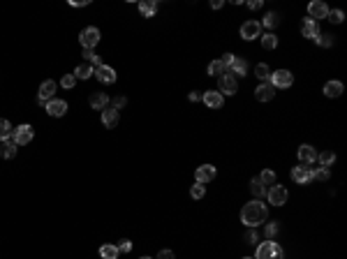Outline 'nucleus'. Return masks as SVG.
Wrapping results in <instances>:
<instances>
[{
    "label": "nucleus",
    "mask_w": 347,
    "mask_h": 259,
    "mask_svg": "<svg viewBox=\"0 0 347 259\" xmlns=\"http://www.w3.org/2000/svg\"><path fill=\"white\" fill-rule=\"evenodd\" d=\"M268 218V208L266 204H262V199H255L241 208V222L245 227H257Z\"/></svg>",
    "instance_id": "1"
},
{
    "label": "nucleus",
    "mask_w": 347,
    "mask_h": 259,
    "mask_svg": "<svg viewBox=\"0 0 347 259\" xmlns=\"http://www.w3.org/2000/svg\"><path fill=\"white\" fill-rule=\"evenodd\" d=\"M273 88H289L294 83V77L289 70H278V72H271V81H268Z\"/></svg>",
    "instance_id": "2"
},
{
    "label": "nucleus",
    "mask_w": 347,
    "mask_h": 259,
    "mask_svg": "<svg viewBox=\"0 0 347 259\" xmlns=\"http://www.w3.org/2000/svg\"><path fill=\"white\" fill-rule=\"evenodd\" d=\"M236 88H239V83H236L234 74H220L218 77V93L220 95H234Z\"/></svg>",
    "instance_id": "3"
},
{
    "label": "nucleus",
    "mask_w": 347,
    "mask_h": 259,
    "mask_svg": "<svg viewBox=\"0 0 347 259\" xmlns=\"http://www.w3.org/2000/svg\"><path fill=\"white\" fill-rule=\"evenodd\" d=\"M33 137H35V132H33L30 125H19L17 130L12 132V141L17 143V146H26V143L33 141Z\"/></svg>",
    "instance_id": "4"
},
{
    "label": "nucleus",
    "mask_w": 347,
    "mask_h": 259,
    "mask_svg": "<svg viewBox=\"0 0 347 259\" xmlns=\"http://www.w3.org/2000/svg\"><path fill=\"white\" fill-rule=\"evenodd\" d=\"M79 42H81V46L83 49H95L98 46V42H100V30L98 28H86L83 33L79 35Z\"/></svg>",
    "instance_id": "5"
},
{
    "label": "nucleus",
    "mask_w": 347,
    "mask_h": 259,
    "mask_svg": "<svg viewBox=\"0 0 347 259\" xmlns=\"http://www.w3.org/2000/svg\"><path fill=\"white\" fill-rule=\"evenodd\" d=\"M283 250L276 241H264L262 245H257V252H255V259H273L276 252Z\"/></svg>",
    "instance_id": "6"
},
{
    "label": "nucleus",
    "mask_w": 347,
    "mask_h": 259,
    "mask_svg": "<svg viewBox=\"0 0 347 259\" xmlns=\"http://www.w3.org/2000/svg\"><path fill=\"white\" fill-rule=\"evenodd\" d=\"M56 95V81L46 79L42 86H40V93H37V104H46L49 100H54Z\"/></svg>",
    "instance_id": "7"
},
{
    "label": "nucleus",
    "mask_w": 347,
    "mask_h": 259,
    "mask_svg": "<svg viewBox=\"0 0 347 259\" xmlns=\"http://www.w3.org/2000/svg\"><path fill=\"white\" fill-rule=\"evenodd\" d=\"M241 37L248 40V42L262 37V23H259V21H245V23L241 26Z\"/></svg>",
    "instance_id": "8"
},
{
    "label": "nucleus",
    "mask_w": 347,
    "mask_h": 259,
    "mask_svg": "<svg viewBox=\"0 0 347 259\" xmlns=\"http://www.w3.org/2000/svg\"><path fill=\"white\" fill-rule=\"evenodd\" d=\"M44 107H46V114H49V116H54V118H61V116L67 114V102H65V100L54 98V100H49Z\"/></svg>",
    "instance_id": "9"
},
{
    "label": "nucleus",
    "mask_w": 347,
    "mask_h": 259,
    "mask_svg": "<svg viewBox=\"0 0 347 259\" xmlns=\"http://www.w3.org/2000/svg\"><path fill=\"white\" fill-rule=\"evenodd\" d=\"M292 180H294V183H299V185L310 183V180H312V167H306V164H301V167H294V169H292Z\"/></svg>",
    "instance_id": "10"
},
{
    "label": "nucleus",
    "mask_w": 347,
    "mask_h": 259,
    "mask_svg": "<svg viewBox=\"0 0 347 259\" xmlns=\"http://www.w3.org/2000/svg\"><path fill=\"white\" fill-rule=\"evenodd\" d=\"M266 197H268V204L283 206L287 201V190L283 188V185H273V188L266 192Z\"/></svg>",
    "instance_id": "11"
},
{
    "label": "nucleus",
    "mask_w": 347,
    "mask_h": 259,
    "mask_svg": "<svg viewBox=\"0 0 347 259\" xmlns=\"http://www.w3.org/2000/svg\"><path fill=\"white\" fill-rule=\"evenodd\" d=\"M308 14H310L312 21H320V19H327L329 17V7L322 2V0H315L308 5Z\"/></svg>",
    "instance_id": "12"
},
{
    "label": "nucleus",
    "mask_w": 347,
    "mask_h": 259,
    "mask_svg": "<svg viewBox=\"0 0 347 259\" xmlns=\"http://www.w3.org/2000/svg\"><path fill=\"white\" fill-rule=\"evenodd\" d=\"M195 176H197V183L206 185L208 180H213V179H215V167H213V164H202V167H197Z\"/></svg>",
    "instance_id": "13"
},
{
    "label": "nucleus",
    "mask_w": 347,
    "mask_h": 259,
    "mask_svg": "<svg viewBox=\"0 0 347 259\" xmlns=\"http://www.w3.org/2000/svg\"><path fill=\"white\" fill-rule=\"evenodd\" d=\"M255 98L259 100V102H268V100L276 98V88L268 83V81H264V83H259L257 90H255Z\"/></svg>",
    "instance_id": "14"
},
{
    "label": "nucleus",
    "mask_w": 347,
    "mask_h": 259,
    "mask_svg": "<svg viewBox=\"0 0 347 259\" xmlns=\"http://www.w3.org/2000/svg\"><path fill=\"white\" fill-rule=\"evenodd\" d=\"M95 77H98L100 83H114L116 70L114 67H109V65H100V67H95Z\"/></svg>",
    "instance_id": "15"
},
{
    "label": "nucleus",
    "mask_w": 347,
    "mask_h": 259,
    "mask_svg": "<svg viewBox=\"0 0 347 259\" xmlns=\"http://www.w3.org/2000/svg\"><path fill=\"white\" fill-rule=\"evenodd\" d=\"M118 120H121V114H118L116 109H111V107L102 109V123H104L107 130H114V127L118 125Z\"/></svg>",
    "instance_id": "16"
},
{
    "label": "nucleus",
    "mask_w": 347,
    "mask_h": 259,
    "mask_svg": "<svg viewBox=\"0 0 347 259\" xmlns=\"http://www.w3.org/2000/svg\"><path fill=\"white\" fill-rule=\"evenodd\" d=\"M301 35L308 37V40H315V37L320 35V23L312 21V19H306L301 23Z\"/></svg>",
    "instance_id": "17"
},
{
    "label": "nucleus",
    "mask_w": 347,
    "mask_h": 259,
    "mask_svg": "<svg viewBox=\"0 0 347 259\" xmlns=\"http://www.w3.org/2000/svg\"><path fill=\"white\" fill-rule=\"evenodd\" d=\"M299 160H301V164H310V162L317 160V151L312 148L310 143H303L299 148Z\"/></svg>",
    "instance_id": "18"
},
{
    "label": "nucleus",
    "mask_w": 347,
    "mask_h": 259,
    "mask_svg": "<svg viewBox=\"0 0 347 259\" xmlns=\"http://www.w3.org/2000/svg\"><path fill=\"white\" fill-rule=\"evenodd\" d=\"M204 104L208 109H220L223 107V95L218 90H206L204 93Z\"/></svg>",
    "instance_id": "19"
},
{
    "label": "nucleus",
    "mask_w": 347,
    "mask_h": 259,
    "mask_svg": "<svg viewBox=\"0 0 347 259\" xmlns=\"http://www.w3.org/2000/svg\"><path fill=\"white\" fill-rule=\"evenodd\" d=\"M90 107L93 109H107L109 107V98H107V93H100V90H95L93 95H90Z\"/></svg>",
    "instance_id": "20"
},
{
    "label": "nucleus",
    "mask_w": 347,
    "mask_h": 259,
    "mask_svg": "<svg viewBox=\"0 0 347 259\" xmlns=\"http://www.w3.org/2000/svg\"><path fill=\"white\" fill-rule=\"evenodd\" d=\"M324 95H327V98H340V95H343V83H340V81H329V83L324 86Z\"/></svg>",
    "instance_id": "21"
},
{
    "label": "nucleus",
    "mask_w": 347,
    "mask_h": 259,
    "mask_svg": "<svg viewBox=\"0 0 347 259\" xmlns=\"http://www.w3.org/2000/svg\"><path fill=\"white\" fill-rule=\"evenodd\" d=\"M93 74H95V70H93V65L83 63V65H79V67L74 70V79H81V81H86V79H90Z\"/></svg>",
    "instance_id": "22"
},
{
    "label": "nucleus",
    "mask_w": 347,
    "mask_h": 259,
    "mask_svg": "<svg viewBox=\"0 0 347 259\" xmlns=\"http://www.w3.org/2000/svg\"><path fill=\"white\" fill-rule=\"evenodd\" d=\"M155 9H158V2H155V0H142V2H139V12H142L146 19H151L153 14H155Z\"/></svg>",
    "instance_id": "23"
},
{
    "label": "nucleus",
    "mask_w": 347,
    "mask_h": 259,
    "mask_svg": "<svg viewBox=\"0 0 347 259\" xmlns=\"http://www.w3.org/2000/svg\"><path fill=\"white\" fill-rule=\"evenodd\" d=\"M17 143L12 141V139H7V141L2 143V151H0V155H2V158H5V160H12V158H14V155H17Z\"/></svg>",
    "instance_id": "24"
},
{
    "label": "nucleus",
    "mask_w": 347,
    "mask_h": 259,
    "mask_svg": "<svg viewBox=\"0 0 347 259\" xmlns=\"http://www.w3.org/2000/svg\"><path fill=\"white\" fill-rule=\"evenodd\" d=\"M229 67H231V74H241V77L248 72V63H245L243 58H236V56H234V60H231Z\"/></svg>",
    "instance_id": "25"
},
{
    "label": "nucleus",
    "mask_w": 347,
    "mask_h": 259,
    "mask_svg": "<svg viewBox=\"0 0 347 259\" xmlns=\"http://www.w3.org/2000/svg\"><path fill=\"white\" fill-rule=\"evenodd\" d=\"M118 255H121V252H118V248H116V245H111V243H107V245H102V248H100V257H102V259H116Z\"/></svg>",
    "instance_id": "26"
},
{
    "label": "nucleus",
    "mask_w": 347,
    "mask_h": 259,
    "mask_svg": "<svg viewBox=\"0 0 347 259\" xmlns=\"http://www.w3.org/2000/svg\"><path fill=\"white\" fill-rule=\"evenodd\" d=\"M12 132H14V127L9 125V120L0 118V141H7V139H12Z\"/></svg>",
    "instance_id": "27"
},
{
    "label": "nucleus",
    "mask_w": 347,
    "mask_h": 259,
    "mask_svg": "<svg viewBox=\"0 0 347 259\" xmlns=\"http://www.w3.org/2000/svg\"><path fill=\"white\" fill-rule=\"evenodd\" d=\"M250 190H252V195L257 197V199L266 197V188H264V183H262L259 179H252V180H250Z\"/></svg>",
    "instance_id": "28"
},
{
    "label": "nucleus",
    "mask_w": 347,
    "mask_h": 259,
    "mask_svg": "<svg viewBox=\"0 0 347 259\" xmlns=\"http://www.w3.org/2000/svg\"><path fill=\"white\" fill-rule=\"evenodd\" d=\"M262 46L266 49V51H273L278 46V37L273 33H266V35H262Z\"/></svg>",
    "instance_id": "29"
},
{
    "label": "nucleus",
    "mask_w": 347,
    "mask_h": 259,
    "mask_svg": "<svg viewBox=\"0 0 347 259\" xmlns=\"http://www.w3.org/2000/svg\"><path fill=\"white\" fill-rule=\"evenodd\" d=\"M317 160L322 162V167H327V169H329L331 164H333V162H336V153H331V151L317 153Z\"/></svg>",
    "instance_id": "30"
},
{
    "label": "nucleus",
    "mask_w": 347,
    "mask_h": 259,
    "mask_svg": "<svg viewBox=\"0 0 347 259\" xmlns=\"http://www.w3.org/2000/svg\"><path fill=\"white\" fill-rule=\"evenodd\" d=\"M83 58H86V63L88 65H95V67H100V65H102V60H100V56L95 54V51H93V49H83Z\"/></svg>",
    "instance_id": "31"
},
{
    "label": "nucleus",
    "mask_w": 347,
    "mask_h": 259,
    "mask_svg": "<svg viewBox=\"0 0 347 259\" xmlns=\"http://www.w3.org/2000/svg\"><path fill=\"white\" fill-rule=\"evenodd\" d=\"M255 74H257V79L262 81V83L271 79V70H268V65H264V63H259L257 67H255Z\"/></svg>",
    "instance_id": "32"
},
{
    "label": "nucleus",
    "mask_w": 347,
    "mask_h": 259,
    "mask_svg": "<svg viewBox=\"0 0 347 259\" xmlns=\"http://www.w3.org/2000/svg\"><path fill=\"white\" fill-rule=\"evenodd\" d=\"M257 179L262 180L264 185H276V174H273V171H271V169L262 171V176H257Z\"/></svg>",
    "instance_id": "33"
},
{
    "label": "nucleus",
    "mask_w": 347,
    "mask_h": 259,
    "mask_svg": "<svg viewBox=\"0 0 347 259\" xmlns=\"http://www.w3.org/2000/svg\"><path fill=\"white\" fill-rule=\"evenodd\" d=\"M278 21H280V19H278V14H276V12H268L266 17H264V21H262V26H266V28H276V26H278Z\"/></svg>",
    "instance_id": "34"
},
{
    "label": "nucleus",
    "mask_w": 347,
    "mask_h": 259,
    "mask_svg": "<svg viewBox=\"0 0 347 259\" xmlns=\"http://www.w3.org/2000/svg\"><path fill=\"white\" fill-rule=\"evenodd\" d=\"M208 74H211V77H220V74H225L223 63H220V60H213V63L208 65Z\"/></svg>",
    "instance_id": "35"
},
{
    "label": "nucleus",
    "mask_w": 347,
    "mask_h": 259,
    "mask_svg": "<svg viewBox=\"0 0 347 259\" xmlns=\"http://www.w3.org/2000/svg\"><path fill=\"white\" fill-rule=\"evenodd\" d=\"M312 179L315 180H329V169H327V167H317V169H312Z\"/></svg>",
    "instance_id": "36"
},
{
    "label": "nucleus",
    "mask_w": 347,
    "mask_h": 259,
    "mask_svg": "<svg viewBox=\"0 0 347 259\" xmlns=\"http://www.w3.org/2000/svg\"><path fill=\"white\" fill-rule=\"evenodd\" d=\"M315 40H317V44L320 46H324V49H329V46H333V35H317L315 37Z\"/></svg>",
    "instance_id": "37"
},
{
    "label": "nucleus",
    "mask_w": 347,
    "mask_h": 259,
    "mask_svg": "<svg viewBox=\"0 0 347 259\" xmlns=\"http://www.w3.org/2000/svg\"><path fill=\"white\" fill-rule=\"evenodd\" d=\"M190 195H192V199H202V197L206 195V188L202 185V183H197V185H192V190H190Z\"/></svg>",
    "instance_id": "38"
},
{
    "label": "nucleus",
    "mask_w": 347,
    "mask_h": 259,
    "mask_svg": "<svg viewBox=\"0 0 347 259\" xmlns=\"http://www.w3.org/2000/svg\"><path fill=\"white\" fill-rule=\"evenodd\" d=\"M264 234H266V241H273V236L278 234V222H268Z\"/></svg>",
    "instance_id": "39"
},
{
    "label": "nucleus",
    "mask_w": 347,
    "mask_h": 259,
    "mask_svg": "<svg viewBox=\"0 0 347 259\" xmlns=\"http://www.w3.org/2000/svg\"><path fill=\"white\" fill-rule=\"evenodd\" d=\"M74 83H77V79H74V74H65V77H62L61 79V86L62 88H74Z\"/></svg>",
    "instance_id": "40"
},
{
    "label": "nucleus",
    "mask_w": 347,
    "mask_h": 259,
    "mask_svg": "<svg viewBox=\"0 0 347 259\" xmlns=\"http://www.w3.org/2000/svg\"><path fill=\"white\" fill-rule=\"evenodd\" d=\"M343 19H345V14H343L340 9H333V12H329V21H331V23H343Z\"/></svg>",
    "instance_id": "41"
},
{
    "label": "nucleus",
    "mask_w": 347,
    "mask_h": 259,
    "mask_svg": "<svg viewBox=\"0 0 347 259\" xmlns=\"http://www.w3.org/2000/svg\"><path fill=\"white\" fill-rule=\"evenodd\" d=\"M116 248H118V252H130V250H132V241H127V239H123V241L118 243Z\"/></svg>",
    "instance_id": "42"
},
{
    "label": "nucleus",
    "mask_w": 347,
    "mask_h": 259,
    "mask_svg": "<svg viewBox=\"0 0 347 259\" xmlns=\"http://www.w3.org/2000/svg\"><path fill=\"white\" fill-rule=\"evenodd\" d=\"M125 104H127V100L125 98H114L111 100V109H116V111H118V109H123Z\"/></svg>",
    "instance_id": "43"
},
{
    "label": "nucleus",
    "mask_w": 347,
    "mask_h": 259,
    "mask_svg": "<svg viewBox=\"0 0 347 259\" xmlns=\"http://www.w3.org/2000/svg\"><path fill=\"white\" fill-rule=\"evenodd\" d=\"M231 60H234V54H223V58H220V63H223V67L227 70L231 65Z\"/></svg>",
    "instance_id": "44"
},
{
    "label": "nucleus",
    "mask_w": 347,
    "mask_h": 259,
    "mask_svg": "<svg viewBox=\"0 0 347 259\" xmlns=\"http://www.w3.org/2000/svg\"><path fill=\"white\" fill-rule=\"evenodd\" d=\"M257 239H259V236H257V232H255V229H250V232L245 234V241H248V243H252V245L257 243Z\"/></svg>",
    "instance_id": "45"
},
{
    "label": "nucleus",
    "mask_w": 347,
    "mask_h": 259,
    "mask_svg": "<svg viewBox=\"0 0 347 259\" xmlns=\"http://www.w3.org/2000/svg\"><path fill=\"white\" fill-rule=\"evenodd\" d=\"M155 259H174V252H171V250H160Z\"/></svg>",
    "instance_id": "46"
},
{
    "label": "nucleus",
    "mask_w": 347,
    "mask_h": 259,
    "mask_svg": "<svg viewBox=\"0 0 347 259\" xmlns=\"http://www.w3.org/2000/svg\"><path fill=\"white\" fill-rule=\"evenodd\" d=\"M190 100H192V102H199V100H204V93H199V90H192V93H190Z\"/></svg>",
    "instance_id": "47"
},
{
    "label": "nucleus",
    "mask_w": 347,
    "mask_h": 259,
    "mask_svg": "<svg viewBox=\"0 0 347 259\" xmlns=\"http://www.w3.org/2000/svg\"><path fill=\"white\" fill-rule=\"evenodd\" d=\"M72 7H83V5H88V0H70Z\"/></svg>",
    "instance_id": "48"
},
{
    "label": "nucleus",
    "mask_w": 347,
    "mask_h": 259,
    "mask_svg": "<svg viewBox=\"0 0 347 259\" xmlns=\"http://www.w3.org/2000/svg\"><path fill=\"white\" fill-rule=\"evenodd\" d=\"M248 7H250V9H257V7H262V0H250V2H248Z\"/></svg>",
    "instance_id": "49"
},
{
    "label": "nucleus",
    "mask_w": 347,
    "mask_h": 259,
    "mask_svg": "<svg viewBox=\"0 0 347 259\" xmlns=\"http://www.w3.org/2000/svg\"><path fill=\"white\" fill-rule=\"evenodd\" d=\"M211 7H213V9H220V7H223V0H213V2H211Z\"/></svg>",
    "instance_id": "50"
},
{
    "label": "nucleus",
    "mask_w": 347,
    "mask_h": 259,
    "mask_svg": "<svg viewBox=\"0 0 347 259\" xmlns=\"http://www.w3.org/2000/svg\"><path fill=\"white\" fill-rule=\"evenodd\" d=\"M142 259H153V257H142Z\"/></svg>",
    "instance_id": "51"
}]
</instances>
